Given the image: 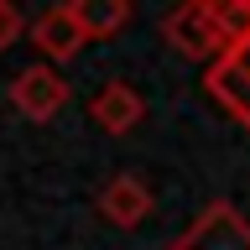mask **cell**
<instances>
[{"instance_id": "obj_4", "label": "cell", "mask_w": 250, "mask_h": 250, "mask_svg": "<svg viewBox=\"0 0 250 250\" xmlns=\"http://www.w3.org/2000/svg\"><path fill=\"white\" fill-rule=\"evenodd\" d=\"M203 89L250 130V42L219 52V58L208 62V73H203Z\"/></svg>"}, {"instance_id": "obj_1", "label": "cell", "mask_w": 250, "mask_h": 250, "mask_svg": "<svg viewBox=\"0 0 250 250\" xmlns=\"http://www.w3.org/2000/svg\"><path fill=\"white\" fill-rule=\"evenodd\" d=\"M172 250H250V219L240 214L234 203L214 198L177 240H172Z\"/></svg>"}, {"instance_id": "obj_5", "label": "cell", "mask_w": 250, "mask_h": 250, "mask_svg": "<svg viewBox=\"0 0 250 250\" xmlns=\"http://www.w3.org/2000/svg\"><path fill=\"white\" fill-rule=\"evenodd\" d=\"M26 37L37 42V52H42L47 68H58V62H68V58L83 52V31H78V21H73L68 5H47L37 21H26Z\"/></svg>"}, {"instance_id": "obj_3", "label": "cell", "mask_w": 250, "mask_h": 250, "mask_svg": "<svg viewBox=\"0 0 250 250\" xmlns=\"http://www.w3.org/2000/svg\"><path fill=\"white\" fill-rule=\"evenodd\" d=\"M11 104H16V115H26V120L47 125L62 104H68V78H62L58 68H47V62H31V68H21V73H16Z\"/></svg>"}, {"instance_id": "obj_8", "label": "cell", "mask_w": 250, "mask_h": 250, "mask_svg": "<svg viewBox=\"0 0 250 250\" xmlns=\"http://www.w3.org/2000/svg\"><path fill=\"white\" fill-rule=\"evenodd\" d=\"M68 11L83 31V42H104L130 26V0H68Z\"/></svg>"}, {"instance_id": "obj_2", "label": "cell", "mask_w": 250, "mask_h": 250, "mask_svg": "<svg viewBox=\"0 0 250 250\" xmlns=\"http://www.w3.org/2000/svg\"><path fill=\"white\" fill-rule=\"evenodd\" d=\"M162 37H167L183 58H198V62H214L224 47H219V31H214V11L208 0H188L177 11L162 16Z\"/></svg>"}, {"instance_id": "obj_6", "label": "cell", "mask_w": 250, "mask_h": 250, "mask_svg": "<svg viewBox=\"0 0 250 250\" xmlns=\"http://www.w3.org/2000/svg\"><path fill=\"white\" fill-rule=\"evenodd\" d=\"M94 208L115 224V229H136V224H146L151 219V188L141 183V177H130V172H120V177H109L104 188H99V198H94Z\"/></svg>"}, {"instance_id": "obj_9", "label": "cell", "mask_w": 250, "mask_h": 250, "mask_svg": "<svg viewBox=\"0 0 250 250\" xmlns=\"http://www.w3.org/2000/svg\"><path fill=\"white\" fill-rule=\"evenodd\" d=\"M208 11H214V31L224 52L250 42V0H208Z\"/></svg>"}, {"instance_id": "obj_10", "label": "cell", "mask_w": 250, "mask_h": 250, "mask_svg": "<svg viewBox=\"0 0 250 250\" xmlns=\"http://www.w3.org/2000/svg\"><path fill=\"white\" fill-rule=\"evenodd\" d=\"M21 37H26V16L16 11L11 0H0V52H5V47H16Z\"/></svg>"}, {"instance_id": "obj_7", "label": "cell", "mask_w": 250, "mask_h": 250, "mask_svg": "<svg viewBox=\"0 0 250 250\" xmlns=\"http://www.w3.org/2000/svg\"><path fill=\"white\" fill-rule=\"evenodd\" d=\"M89 115H94V125H99L104 136H130V130L146 120V99H141L125 78H109L104 89L89 99Z\"/></svg>"}]
</instances>
